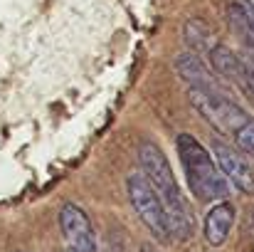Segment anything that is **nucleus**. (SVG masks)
<instances>
[{"label":"nucleus","mask_w":254,"mask_h":252,"mask_svg":"<svg viewBox=\"0 0 254 252\" xmlns=\"http://www.w3.org/2000/svg\"><path fill=\"white\" fill-rule=\"evenodd\" d=\"M178 154H180V161H183L185 175H188L190 193L197 200H202V203L222 200L230 193V180L220 173L212 156L205 151V146L195 136L180 134L178 136Z\"/></svg>","instance_id":"nucleus-2"},{"label":"nucleus","mask_w":254,"mask_h":252,"mask_svg":"<svg viewBox=\"0 0 254 252\" xmlns=\"http://www.w3.org/2000/svg\"><path fill=\"white\" fill-rule=\"evenodd\" d=\"M235 141L242 151L247 154H254V119H247L237 131H235Z\"/></svg>","instance_id":"nucleus-11"},{"label":"nucleus","mask_w":254,"mask_h":252,"mask_svg":"<svg viewBox=\"0 0 254 252\" xmlns=\"http://www.w3.org/2000/svg\"><path fill=\"white\" fill-rule=\"evenodd\" d=\"M185 40H188V45L192 47V50H212L215 45H210V40H212V32L207 30V25L202 22V20H190L188 25H185Z\"/></svg>","instance_id":"nucleus-10"},{"label":"nucleus","mask_w":254,"mask_h":252,"mask_svg":"<svg viewBox=\"0 0 254 252\" xmlns=\"http://www.w3.org/2000/svg\"><path fill=\"white\" fill-rule=\"evenodd\" d=\"M138 161H141V168H143L151 188L158 193V198L163 203L170 235H175L180 240L192 238V215L188 213V205H185V200L178 190V183L173 178L166 154L153 141H143L141 149H138Z\"/></svg>","instance_id":"nucleus-1"},{"label":"nucleus","mask_w":254,"mask_h":252,"mask_svg":"<svg viewBox=\"0 0 254 252\" xmlns=\"http://www.w3.org/2000/svg\"><path fill=\"white\" fill-rule=\"evenodd\" d=\"M141 252H158V250H156L151 243H143V245H141Z\"/></svg>","instance_id":"nucleus-14"},{"label":"nucleus","mask_w":254,"mask_h":252,"mask_svg":"<svg viewBox=\"0 0 254 252\" xmlns=\"http://www.w3.org/2000/svg\"><path fill=\"white\" fill-rule=\"evenodd\" d=\"M232 225H235V208H232L227 200L212 205L210 213H207V218H205V230H202L207 245L220 248V245L227 240Z\"/></svg>","instance_id":"nucleus-7"},{"label":"nucleus","mask_w":254,"mask_h":252,"mask_svg":"<svg viewBox=\"0 0 254 252\" xmlns=\"http://www.w3.org/2000/svg\"><path fill=\"white\" fill-rule=\"evenodd\" d=\"M212 149H215V159H217L220 173L232 185H237L242 193H254V173H252V168H250V164L237 151H232L230 146H225L220 141H215Z\"/></svg>","instance_id":"nucleus-6"},{"label":"nucleus","mask_w":254,"mask_h":252,"mask_svg":"<svg viewBox=\"0 0 254 252\" xmlns=\"http://www.w3.org/2000/svg\"><path fill=\"white\" fill-rule=\"evenodd\" d=\"M175 70H178V75H180L185 82H190L192 89H205V91H217V94H220L217 82L212 80V75L207 72V67L202 65V60H200L195 52L180 55V57L175 60Z\"/></svg>","instance_id":"nucleus-8"},{"label":"nucleus","mask_w":254,"mask_h":252,"mask_svg":"<svg viewBox=\"0 0 254 252\" xmlns=\"http://www.w3.org/2000/svg\"><path fill=\"white\" fill-rule=\"evenodd\" d=\"M60 228L64 238V252H96V240H94V228L86 213L74 205L67 203L60 213Z\"/></svg>","instance_id":"nucleus-5"},{"label":"nucleus","mask_w":254,"mask_h":252,"mask_svg":"<svg viewBox=\"0 0 254 252\" xmlns=\"http://www.w3.org/2000/svg\"><path fill=\"white\" fill-rule=\"evenodd\" d=\"M242 70H245V82H242V89L247 91V96H252L254 99V60L242 62Z\"/></svg>","instance_id":"nucleus-12"},{"label":"nucleus","mask_w":254,"mask_h":252,"mask_svg":"<svg viewBox=\"0 0 254 252\" xmlns=\"http://www.w3.org/2000/svg\"><path fill=\"white\" fill-rule=\"evenodd\" d=\"M126 188H128V198H131L133 210L138 213L141 223L151 230V235L161 243L170 240V228L166 210H163V203H161L158 193L151 188V183L141 175H131L126 180Z\"/></svg>","instance_id":"nucleus-4"},{"label":"nucleus","mask_w":254,"mask_h":252,"mask_svg":"<svg viewBox=\"0 0 254 252\" xmlns=\"http://www.w3.org/2000/svg\"><path fill=\"white\" fill-rule=\"evenodd\" d=\"M188 99L192 109L220 134H232L250 119L242 106H237L232 99L217 94V91H205V89H190Z\"/></svg>","instance_id":"nucleus-3"},{"label":"nucleus","mask_w":254,"mask_h":252,"mask_svg":"<svg viewBox=\"0 0 254 252\" xmlns=\"http://www.w3.org/2000/svg\"><path fill=\"white\" fill-rule=\"evenodd\" d=\"M240 10H242V17H245V32L254 37V5L250 2H240Z\"/></svg>","instance_id":"nucleus-13"},{"label":"nucleus","mask_w":254,"mask_h":252,"mask_svg":"<svg viewBox=\"0 0 254 252\" xmlns=\"http://www.w3.org/2000/svg\"><path fill=\"white\" fill-rule=\"evenodd\" d=\"M210 60H212V67L230 82H237L242 86L245 82V70H242V60L225 45H215L210 50Z\"/></svg>","instance_id":"nucleus-9"}]
</instances>
